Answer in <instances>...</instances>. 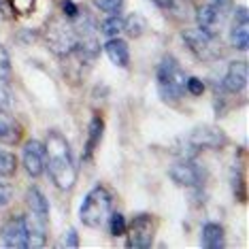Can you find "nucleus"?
<instances>
[{"label":"nucleus","mask_w":249,"mask_h":249,"mask_svg":"<svg viewBox=\"0 0 249 249\" xmlns=\"http://www.w3.org/2000/svg\"><path fill=\"white\" fill-rule=\"evenodd\" d=\"M45 164H47V173L58 190L69 192L75 188L77 166L72 160L71 145L64 139V134L55 132V130H52L45 141Z\"/></svg>","instance_id":"obj_1"},{"label":"nucleus","mask_w":249,"mask_h":249,"mask_svg":"<svg viewBox=\"0 0 249 249\" xmlns=\"http://www.w3.org/2000/svg\"><path fill=\"white\" fill-rule=\"evenodd\" d=\"M111 205L113 198L105 185H94L86 194L81 207H79V219L88 228H100L107 224L111 215Z\"/></svg>","instance_id":"obj_2"},{"label":"nucleus","mask_w":249,"mask_h":249,"mask_svg":"<svg viewBox=\"0 0 249 249\" xmlns=\"http://www.w3.org/2000/svg\"><path fill=\"white\" fill-rule=\"evenodd\" d=\"M156 79H158V92H160L162 100H166V103H177L181 96H183L188 77H185L183 69L179 66V62L171 58V55L162 58L160 66H158Z\"/></svg>","instance_id":"obj_3"},{"label":"nucleus","mask_w":249,"mask_h":249,"mask_svg":"<svg viewBox=\"0 0 249 249\" xmlns=\"http://www.w3.org/2000/svg\"><path fill=\"white\" fill-rule=\"evenodd\" d=\"M183 41L190 47V52L202 62H213L222 58V47H219L217 36H211L207 32H202L200 28H190L183 30Z\"/></svg>","instance_id":"obj_4"},{"label":"nucleus","mask_w":249,"mask_h":249,"mask_svg":"<svg viewBox=\"0 0 249 249\" xmlns=\"http://www.w3.org/2000/svg\"><path fill=\"white\" fill-rule=\"evenodd\" d=\"M45 41H47L49 49L53 53H58L64 58L66 53H71L77 45V32L72 24H66L62 19H52L45 28Z\"/></svg>","instance_id":"obj_5"},{"label":"nucleus","mask_w":249,"mask_h":249,"mask_svg":"<svg viewBox=\"0 0 249 249\" xmlns=\"http://www.w3.org/2000/svg\"><path fill=\"white\" fill-rule=\"evenodd\" d=\"M228 15L230 13H226V11H222L219 7H215V4H209L205 0H200V4H198V9H196V24L202 32H207V35H211V36H217Z\"/></svg>","instance_id":"obj_6"},{"label":"nucleus","mask_w":249,"mask_h":249,"mask_svg":"<svg viewBox=\"0 0 249 249\" xmlns=\"http://www.w3.org/2000/svg\"><path fill=\"white\" fill-rule=\"evenodd\" d=\"M168 177L181 188H200L205 183V171L192 160H181L173 164L171 171H168Z\"/></svg>","instance_id":"obj_7"},{"label":"nucleus","mask_w":249,"mask_h":249,"mask_svg":"<svg viewBox=\"0 0 249 249\" xmlns=\"http://www.w3.org/2000/svg\"><path fill=\"white\" fill-rule=\"evenodd\" d=\"M128 230V243L130 249H147L154 243V222L149 215H137L132 219Z\"/></svg>","instance_id":"obj_8"},{"label":"nucleus","mask_w":249,"mask_h":249,"mask_svg":"<svg viewBox=\"0 0 249 249\" xmlns=\"http://www.w3.org/2000/svg\"><path fill=\"white\" fill-rule=\"evenodd\" d=\"M0 241L9 249H26L28 247V230L24 217H11L0 228Z\"/></svg>","instance_id":"obj_9"},{"label":"nucleus","mask_w":249,"mask_h":249,"mask_svg":"<svg viewBox=\"0 0 249 249\" xmlns=\"http://www.w3.org/2000/svg\"><path fill=\"white\" fill-rule=\"evenodd\" d=\"M21 164L30 177H41L45 171V145L41 141H26L21 149Z\"/></svg>","instance_id":"obj_10"},{"label":"nucleus","mask_w":249,"mask_h":249,"mask_svg":"<svg viewBox=\"0 0 249 249\" xmlns=\"http://www.w3.org/2000/svg\"><path fill=\"white\" fill-rule=\"evenodd\" d=\"M188 143L194 149H202V147L219 149L222 145H226V134L215 126H198L192 130V134L188 137Z\"/></svg>","instance_id":"obj_11"},{"label":"nucleus","mask_w":249,"mask_h":249,"mask_svg":"<svg viewBox=\"0 0 249 249\" xmlns=\"http://www.w3.org/2000/svg\"><path fill=\"white\" fill-rule=\"evenodd\" d=\"M49 215L28 213L26 230H28V247H43L47 241V228H49Z\"/></svg>","instance_id":"obj_12"},{"label":"nucleus","mask_w":249,"mask_h":249,"mask_svg":"<svg viewBox=\"0 0 249 249\" xmlns=\"http://www.w3.org/2000/svg\"><path fill=\"white\" fill-rule=\"evenodd\" d=\"M230 43L234 49L245 52L249 47V18H247V9L241 7L234 13V21L230 28Z\"/></svg>","instance_id":"obj_13"},{"label":"nucleus","mask_w":249,"mask_h":249,"mask_svg":"<svg viewBox=\"0 0 249 249\" xmlns=\"http://www.w3.org/2000/svg\"><path fill=\"white\" fill-rule=\"evenodd\" d=\"M247 79H249V69H247V62H232L226 71V75L222 79V88L224 92L228 94H239L243 88L247 86Z\"/></svg>","instance_id":"obj_14"},{"label":"nucleus","mask_w":249,"mask_h":249,"mask_svg":"<svg viewBox=\"0 0 249 249\" xmlns=\"http://www.w3.org/2000/svg\"><path fill=\"white\" fill-rule=\"evenodd\" d=\"M105 53L107 58L111 60V64L120 66V69H126L130 64V49H128V43L122 41V38H109L105 45Z\"/></svg>","instance_id":"obj_15"},{"label":"nucleus","mask_w":249,"mask_h":249,"mask_svg":"<svg viewBox=\"0 0 249 249\" xmlns=\"http://www.w3.org/2000/svg\"><path fill=\"white\" fill-rule=\"evenodd\" d=\"M21 141V126L7 111H0V143L18 145Z\"/></svg>","instance_id":"obj_16"},{"label":"nucleus","mask_w":249,"mask_h":249,"mask_svg":"<svg viewBox=\"0 0 249 249\" xmlns=\"http://www.w3.org/2000/svg\"><path fill=\"white\" fill-rule=\"evenodd\" d=\"M103 132H105L103 117L94 115L92 122H89V128H88V143H86V151H83V160H89V158H92L94 149L98 147L100 139H103Z\"/></svg>","instance_id":"obj_17"},{"label":"nucleus","mask_w":249,"mask_h":249,"mask_svg":"<svg viewBox=\"0 0 249 249\" xmlns=\"http://www.w3.org/2000/svg\"><path fill=\"white\" fill-rule=\"evenodd\" d=\"M226 245L224 228L219 224H205L202 228V247L207 249H222Z\"/></svg>","instance_id":"obj_18"},{"label":"nucleus","mask_w":249,"mask_h":249,"mask_svg":"<svg viewBox=\"0 0 249 249\" xmlns=\"http://www.w3.org/2000/svg\"><path fill=\"white\" fill-rule=\"evenodd\" d=\"M26 205L30 209V213H38V215H49V202L45 194L38 188H30L26 194Z\"/></svg>","instance_id":"obj_19"},{"label":"nucleus","mask_w":249,"mask_h":249,"mask_svg":"<svg viewBox=\"0 0 249 249\" xmlns=\"http://www.w3.org/2000/svg\"><path fill=\"white\" fill-rule=\"evenodd\" d=\"M124 30L128 32V36L139 38V36L147 30V21H145L143 15H139V13H130L128 18L124 19Z\"/></svg>","instance_id":"obj_20"},{"label":"nucleus","mask_w":249,"mask_h":249,"mask_svg":"<svg viewBox=\"0 0 249 249\" xmlns=\"http://www.w3.org/2000/svg\"><path fill=\"white\" fill-rule=\"evenodd\" d=\"M100 32L109 38H115L120 32H124V19L120 15H109V18L100 24Z\"/></svg>","instance_id":"obj_21"},{"label":"nucleus","mask_w":249,"mask_h":249,"mask_svg":"<svg viewBox=\"0 0 249 249\" xmlns=\"http://www.w3.org/2000/svg\"><path fill=\"white\" fill-rule=\"evenodd\" d=\"M15 171H18V158L7 149H0V177H11Z\"/></svg>","instance_id":"obj_22"},{"label":"nucleus","mask_w":249,"mask_h":249,"mask_svg":"<svg viewBox=\"0 0 249 249\" xmlns=\"http://www.w3.org/2000/svg\"><path fill=\"white\" fill-rule=\"evenodd\" d=\"M107 222H109V230H111V234H113V236H122V234H126L128 224H126V217H124L122 213H111Z\"/></svg>","instance_id":"obj_23"},{"label":"nucleus","mask_w":249,"mask_h":249,"mask_svg":"<svg viewBox=\"0 0 249 249\" xmlns=\"http://www.w3.org/2000/svg\"><path fill=\"white\" fill-rule=\"evenodd\" d=\"M94 4L103 11V13L117 15L122 11V7H124V0H94Z\"/></svg>","instance_id":"obj_24"},{"label":"nucleus","mask_w":249,"mask_h":249,"mask_svg":"<svg viewBox=\"0 0 249 249\" xmlns=\"http://www.w3.org/2000/svg\"><path fill=\"white\" fill-rule=\"evenodd\" d=\"M11 77V55L4 49V45H0V81H9Z\"/></svg>","instance_id":"obj_25"},{"label":"nucleus","mask_w":249,"mask_h":249,"mask_svg":"<svg viewBox=\"0 0 249 249\" xmlns=\"http://www.w3.org/2000/svg\"><path fill=\"white\" fill-rule=\"evenodd\" d=\"M9 4L18 15H30L35 11L36 0H9Z\"/></svg>","instance_id":"obj_26"},{"label":"nucleus","mask_w":249,"mask_h":249,"mask_svg":"<svg viewBox=\"0 0 249 249\" xmlns=\"http://www.w3.org/2000/svg\"><path fill=\"white\" fill-rule=\"evenodd\" d=\"M185 92H190L192 96H200L205 92V81L198 77H188V81H185Z\"/></svg>","instance_id":"obj_27"},{"label":"nucleus","mask_w":249,"mask_h":249,"mask_svg":"<svg viewBox=\"0 0 249 249\" xmlns=\"http://www.w3.org/2000/svg\"><path fill=\"white\" fill-rule=\"evenodd\" d=\"M11 198H13V190H11V185L0 181V207H7L11 202Z\"/></svg>","instance_id":"obj_28"},{"label":"nucleus","mask_w":249,"mask_h":249,"mask_svg":"<svg viewBox=\"0 0 249 249\" xmlns=\"http://www.w3.org/2000/svg\"><path fill=\"white\" fill-rule=\"evenodd\" d=\"M62 11H64V15L69 19H75L79 15V7L75 2H71V0H62Z\"/></svg>","instance_id":"obj_29"},{"label":"nucleus","mask_w":249,"mask_h":249,"mask_svg":"<svg viewBox=\"0 0 249 249\" xmlns=\"http://www.w3.org/2000/svg\"><path fill=\"white\" fill-rule=\"evenodd\" d=\"M60 245H64V247H79V236H77V232H75V230H69V232H66V239L62 241Z\"/></svg>","instance_id":"obj_30"},{"label":"nucleus","mask_w":249,"mask_h":249,"mask_svg":"<svg viewBox=\"0 0 249 249\" xmlns=\"http://www.w3.org/2000/svg\"><path fill=\"white\" fill-rule=\"evenodd\" d=\"M11 107V100H9V92L2 88V81H0V111H7Z\"/></svg>","instance_id":"obj_31"},{"label":"nucleus","mask_w":249,"mask_h":249,"mask_svg":"<svg viewBox=\"0 0 249 249\" xmlns=\"http://www.w3.org/2000/svg\"><path fill=\"white\" fill-rule=\"evenodd\" d=\"M205 2L215 4V7H219L222 11H226V13H230V11H232V0H205Z\"/></svg>","instance_id":"obj_32"},{"label":"nucleus","mask_w":249,"mask_h":249,"mask_svg":"<svg viewBox=\"0 0 249 249\" xmlns=\"http://www.w3.org/2000/svg\"><path fill=\"white\" fill-rule=\"evenodd\" d=\"M0 18H4V9H2V0H0Z\"/></svg>","instance_id":"obj_33"}]
</instances>
